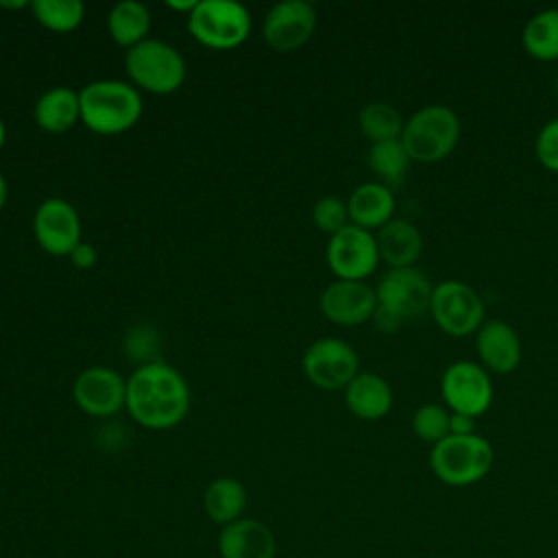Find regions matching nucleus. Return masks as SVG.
<instances>
[{
  "mask_svg": "<svg viewBox=\"0 0 558 558\" xmlns=\"http://www.w3.org/2000/svg\"><path fill=\"white\" fill-rule=\"evenodd\" d=\"M81 120L78 92L70 87H50L35 102V122L48 133H63Z\"/></svg>",
  "mask_w": 558,
  "mask_h": 558,
  "instance_id": "nucleus-21",
  "label": "nucleus"
},
{
  "mask_svg": "<svg viewBox=\"0 0 558 558\" xmlns=\"http://www.w3.org/2000/svg\"><path fill=\"white\" fill-rule=\"evenodd\" d=\"M81 122L100 135H116L131 129L142 116V98L131 83L102 78L78 92Z\"/></svg>",
  "mask_w": 558,
  "mask_h": 558,
  "instance_id": "nucleus-2",
  "label": "nucleus"
},
{
  "mask_svg": "<svg viewBox=\"0 0 558 558\" xmlns=\"http://www.w3.org/2000/svg\"><path fill=\"white\" fill-rule=\"evenodd\" d=\"M375 242L379 257L392 268L412 266L423 251V238L418 229L403 218H390L384 227H379Z\"/></svg>",
  "mask_w": 558,
  "mask_h": 558,
  "instance_id": "nucleus-18",
  "label": "nucleus"
},
{
  "mask_svg": "<svg viewBox=\"0 0 558 558\" xmlns=\"http://www.w3.org/2000/svg\"><path fill=\"white\" fill-rule=\"evenodd\" d=\"M432 292L429 277L414 266L390 268L375 288L377 307L390 312L401 325L429 310Z\"/></svg>",
  "mask_w": 558,
  "mask_h": 558,
  "instance_id": "nucleus-7",
  "label": "nucleus"
},
{
  "mask_svg": "<svg viewBox=\"0 0 558 558\" xmlns=\"http://www.w3.org/2000/svg\"><path fill=\"white\" fill-rule=\"evenodd\" d=\"M442 397L453 412L480 416L493 401V384L488 373L469 360H460L447 366L442 373Z\"/></svg>",
  "mask_w": 558,
  "mask_h": 558,
  "instance_id": "nucleus-11",
  "label": "nucleus"
},
{
  "mask_svg": "<svg viewBox=\"0 0 558 558\" xmlns=\"http://www.w3.org/2000/svg\"><path fill=\"white\" fill-rule=\"evenodd\" d=\"M312 218H314V225L329 235H333V233L342 231L347 225H351L347 203L340 201L338 196L318 198L312 209Z\"/></svg>",
  "mask_w": 558,
  "mask_h": 558,
  "instance_id": "nucleus-29",
  "label": "nucleus"
},
{
  "mask_svg": "<svg viewBox=\"0 0 558 558\" xmlns=\"http://www.w3.org/2000/svg\"><path fill=\"white\" fill-rule=\"evenodd\" d=\"M124 68L131 81L150 94L177 92L185 81V61L181 52L153 37L129 48Z\"/></svg>",
  "mask_w": 558,
  "mask_h": 558,
  "instance_id": "nucleus-5",
  "label": "nucleus"
},
{
  "mask_svg": "<svg viewBox=\"0 0 558 558\" xmlns=\"http://www.w3.org/2000/svg\"><path fill=\"white\" fill-rule=\"evenodd\" d=\"M187 31L207 48L229 50L248 37L251 15L235 0H198L187 15Z\"/></svg>",
  "mask_w": 558,
  "mask_h": 558,
  "instance_id": "nucleus-6",
  "label": "nucleus"
},
{
  "mask_svg": "<svg viewBox=\"0 0 558 558\" xmlns=\"http://www.w3.org/2000/svg\"><path fill=\"white\" fill-rule=\"evenodd\" d=\"M4 137H7V129H4V122H2V118H0V148H2V144H4Z\"/></svg>",
  "mask_w": 558,
  "mask_h": 558,
  "instance_id": "nucleus-34",
  "label": "nucleus"
},
{
  "mask_svg": "<svg viewBox=\"0 0 558 558\" xmlns=\"http://www.w3.org/2000/svg\"><path fill=\"white\" fill-rule=\"evenodd\" d=\"M357 124L366 140H371L373 144H379V142H388V140H399L405 122L401 120L399 111L392 105L371 102V105L362 107V111L357 116Z\"/></svg>",
  "mask_w": 558,
  "mask_h": 558,
  "instance_id": "nucleus-25",
  "label": "nucleus"
},
{
  "mask_svg": "<svg viewBox=\"0 0 558 558\" xmlns=\"http://www.w3.org/2000/svg\"><path fill=\"white\" fill-rule=\"evenodd\" d=\"M33 231L46 253L70 255L81 244L78 211L63 198H48L35 211Z\"/></svg>",
  "mask_w": 558,
  "mask_h": 558,
  "instance_id": "nucleus-14",
  "label": "nucleus"
},
{
  "mask_svg": "<svg viewBox=\"0 0 558 558\" xmlns=\"http://www.w3.org/2000/svg\"><path fill=\"white\" fill-rule=\"evenodd\" d=\"M449 434H456V436L475 434V418L462 412H453L449 416Z\"/></svg>",
  "mask_w": 558,
  "mask_h": 558,
  "instance_id": "nucleus-31",
  "label": "nucleus"
},
{
  "mask_svg": "<svg viewBox=\"0 0 558 558\" xmlns=\"http://www.w3.org/2000/svg\"><path fill=\"white\" fill-rule=\"evenodd\" d=\"M344 401L357 418L377 421L388 414L392 390L384 377L375 373H357L344 388Z\"/></svg>",
  "mask_w": 558,
  "mask_h": 558,
  "instance_id": "nucleus-19",
  "label": "nucleus"
},
{
  "mask_svg": "<svg viewBox=\"0 0 558 558\" xmlns=\"http://www.w3.org/2000/svg\"><path fill=\"white\" fill-rule=\"evenodd\" d=\"M316 28V11L305 0L277 2L264 17V39L277 52L301 48Z\"/></svg>",
  "mask_w": 558,
  "mask_h": 558,
  "instance_id": "nucleus-13",
  "label": "nucleus"
},
{
  "mask_svg": "<svg viewBox=\"0 0 558 558\" xmlns=\"http://www.w3.org/2000/svg\"><path fill=\"white\" fill-rule=\"evenodd\" d=\"M377 294L366 281L336 279L320 294V312L338 325H360L373 316Z\"/></svg>",
  "mask_w": 558,
  "mask_h": 558,
  "instance_id": "nucleus-15",
  "label": "nucleus"
},
{
  "mask_svg": "<svg viewBox=\"0 0 558 558\" xmlns=\"http://www.w3.org/2000/svg\"><path fill=\"white\" fill-rule=\"evenodd\" d=\"M357 366L360 360L355 349L340 338H320L303 353L305 377L323 390L347 388L357 375Z\"/></svg>",
  "mask_w": 558,
  "mask_h": 558,
  "instance_id": "nucleus-9",
  "label": "nucleus"
},
{
  "mask_svg": "<svg viewBox=\"0 0 558 558\" xmlns=\"http://www.w3.org/2000/svg\"><path fill=\"white\" fill-rule=\"evenodd\" d=\"M248 504L246 488L235 477H216L209 482V486L203 493V508L209 521L222 525H229L244 517Z\"/></svg>",
  "mask_w": 558,
  "mask_h": 558,
  "instance_id": "nucleus-22",
  "label": "nucleus"
},
{
  "mask_svg": "<svg viewBox=\"0 0 558 558\" xmlns=\"http://www.w3.org/2000/svg\"><path fill=\"white\" fill-rule=\"evenodd\" d=\"M525 50L543 61L558 59V9L534 13L523 28Z\"/></svg>",
  "mask_w": 558,
  "mask_h": 558,
  "instance_id": "nucleus-24",
  "label": "nucleus"
},
{
  "mask_svg": "<svg viewBox=\"0 0 558 558\" xmlns=\"http://www.w3.org/2000/svg\"><path fill=\"white\" fill-rule=\"evenodd\" d=\"M220 558H275L277 538L272 530L257 521L242 517L229 525H222L216 541Z\"/></svg>",
  "mask_w": 558,
  "mask_h": 558,
  "instance_id": "nucleus-16",
  "label": "nucleus"
},
{
  "mask_svg": "<svg viewBox=\"0 0 558 558\" xmlns=\"http://www.w3.org/2000/svg\"><path fill=\"white\" fill-rule=\"evenodd\" d=\"M477 353L490 371L510 373L521 362V340L506 320L493 318L477 329Z\"/></svg>",
  "mask_w": 558,
  "mask_h": 558,
  "instance_id": "nucleus-17",
  "label": "nucleus"
},
{
  "mask_svg": "<svg viewBox=\"0 0 558 558\" xmlns=\"http://www.w3.org/2000/svg\"><path fill=\"white\" fill-rule=\"evenodd\" d=\"M2 7H9V9H15V7H24L26 2H0Z\"/></svg>",
  "mask_w": 558,
  "mask_h": 558,
  "instance_id": "nucleus-35",
  "label": "nucleus"
},
{
  "mask_svg": "<svg viewBox=\"0 0 558 558\" xmlns=\"http://www.w3.org/2000/svg\"><path fill=\"white\" fill-rule=\"evenodd\" d=\"M327 262L338 279L364 281L379 262L375 235L362 227L347 225L329 238Z\"/></svg>",
  "mask_w": 558,
  "mask_h": 558,
  "instance_id": "nucleus-10",
  "label": "nucleus"
},
{
  "mask_svg": "<svg viewBox=\"0 0 558 558\" xmlns=\"http://www.w3.org/2000/svg\"><path fill=\"white\" fill-rule=\"evenodd\" d=\"M429 312L438 327L449 336H469L484 323L482 296L464 281H442L432 292Z\"/></svg>",
  "mask_w": 558,
  "mask_h": 558,
  "instance_id": "nucleus-8",
  "label": "nucleus"
},
{
  "mask_svg": "<svg viewBox=\"0 0 558 558\" xmlns=\"http://www.w3.org/2000/svg\"><path fill=\"white\" fill-rule=\"evenodd\" d=\"M4 203H7V181H4V177L0 174V209L4 207Z\"/></svg>",
  "mask_w": 558,
  "mask_h": 558,
  "instance_id": "nucleus-33",
  "label": "nucleus"
},
{
  "mask_svg": "<svg viewBox=\"0 0 558 558\" xmlns=\"http://www.w3.org/2000/svg\"><path fill=\"white\" fill-rule=\"evenodd\" d=\"M74 403L89 416H113L126 403V381L107 366H89L72 386Z\"/></svg>",
  "mask_w": 558,
  "mask_h": 558,
  "instance_id": "nucleus-12",
  "label": "nucleus"
},
{
  "mask_svg": "<svg viewBox=\"0 0 558 558\" xmlns=\"http://www.w3.org/2000/svg\"><path fill=\"white\" fill-rule=\"evenodd\" d=\"M347 209L351 225L371 231L375 227H384L390 220L395 211V196L384 183L368 181L351 192Z\"/></svg>",
  "mask_w": 558,
  "mask_h": 558,
  "instance_id": "nucleus-20",
  "label": "nucleus"
},
{
  "mask_svg": "<svg viewBox=\"0 0 558 558\" xmlns=\"http://www.w3.org/2000/svg\"><path fill=\"white\" fill-rule=\"evenodd\" d=\"M536 157L547 168L558 172V118L549 120L536 135Z\"/></svg>",
  "mask_w": 558,
  "mask_h": 558,
  "instance_id": "nucleus-30",
  "label": "nucleus"
},
{
  "mask_svg": "<svg viewBox=\"0 0 558 558\" xmlns=\"http://www.w3.org/2000/svg\"><path fill=\"white\" fill-rule=\"evenodd\" d=\"M107 28L118 46L133 48L148 39L146 35L150 31V11L137 0H122L109 11Z\"/></svg>",
  "mask_w": 558,
  "mask_h": 558,
  "instance_id": "nucleus-23",
  "label": "nucleus"
},
{
  "mask_svg": "<svg viewBox=\"0 0 558 558\" xmlns=\"http://www.w3.org/2000/svg\"><path fill=\"white\" fill-rule=\"evenodd\" d=\"M449 412L436 403H425L412 414V429L421 440L432 445L449 436Z\"/></svg>",
  "mask_w": 558,
  "mask_h": 558,
  "instance_id": "nucleus-28",
  "label": "nucleus"
},
{
  "mask_svg": "<svg viewBox=\"0 0 558 558\" xmlns=\"http://www.w3.org/2000/svg\"><path fill=\"white\" fill-rule=\"evenodd\" d=\"M126 410L148 429H170L190 410V390L183 375L166 362H144L126 379Z\"/></svg>",
  "mask_w": 558,
  "mask_h": 558,
  "instance_id": "nucleus-1",
  "label": "nucleus"
},
{
  "mask_svg": "<svg viewBox=\"0 0 558 558\" xmlns=\"http://www.w3.org/2000/svg\"><path fill=\"white\" fill-rule=\"evenodd\" d=\"M31 9L39 24L57 33L76 28L85 15V4L81 0H35Z\"/></svg>",
  "mask_w": 558,
  "mask_h": 558,
  "instance_id": "nucleus-27",
  "label": "nucleus"
},
{
  "mask_svg": "<svg viewBox=\"0 0 558 558\" xmlns=\"http://www.w3.org/2000/svg\"><path fill=\"white\" fill-rule=\"evenodd\" d=\"M556 92H558V76H556Z\"/></svg>",
  "mask_w": 558,
  "mask_h": 558,
  "instance_id": "nucleus-36",
  "label": "nucleus"
},
{
  "mask_svg": "<svg viewBox=\"0 0 558 558\" xmlns=\"http://www.w3.org/2000/svg\"><path fill=\"white\" fill-rule=\"evenodd\" d=\"M434 475L449 486H469L484 480L493 466V447L477 434H449L429 451Z\"/></svg>",
  "mask_w": 558,
  "mask_h": 558,
  "instance_id": "nucleus-3",
  "label": "nucleus"
},
{
  "mask_svg": "<svg viewBox=\"0 0 558 558\" xmlns=\"http://www.w3.org/2000/svg\"><path fill=\"white\" fill-rule=\"evenodd\" d=\"M410 155L399 140L373 144L368 150V166L384 181V185H399L410 168Z\"/></svg>",
  "mask_w": 558,
  "mask_h": 558,
  "instance_id": "nucleus-26",
  "label": "nucleus"
},
{
  "mask_svg": "<svg viewBox=\"0 0 558 558\" xmlns=\"http://www.w3.org/2000/svg\"><path fill=\"white\" fill-rule=\"evenodd\" d=\"M460 137V120L445 105H427L410 116L401 131V144L412 161H440Z\"/></svg>",
  "mask_w": 558,
  "mask_h": 558,
  "instance_id": "nucleus-4",
  "label": "nucleus"
},
{
  "mask_svg": "<svg viewBox=\"0 0 558 558\" xmlns=\"http://www.w3.org/2000/svg\"><path fill=\"white\" fill-rule=\"evenodd\" d=\"M70 257H72V264H74L76 268H89V266H94V262H96V251H94L92 244L81 242V244L70 253Z\"/></svg>",
  "mask_w": 558,
  "mask_h": 558,
  "instance_id": "nucleus-32",
  "label": "nucleus"
}]
</instances>
